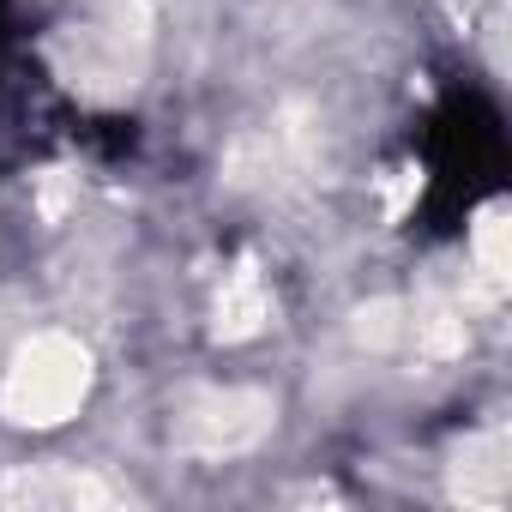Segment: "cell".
<instances>
[{"label":"cell","instance_id":"5","mask_svg":"<svg viewBox=\"0 0 512 512\" xmlns=\"http://www.w3.org/2000/svg\"><path fill=\"white\" fill-rule=\"evenodd\" d=\"M211 320H217V338H223V344H241V338H260V332H266V320H272V290H266L260 266H235V272L217 284Z\"/></svg>","mask_w":512,"mask_h":512},{"label":"cell","instance_id":"1","mask_svg":"<svg viewBox=\"0 0 512 512\" xmlns=\"http://www.w3.org/2000/svg\"><path fill=\"white\" fill-rule=\"evenodd\" d=\"M151 67V7L109 0L61 37V73L85 97H127Z\"/></svg>","mask_w":512,"mask_h":512},{"label":"cell","instance_id":"7","mask_svg":"<svg viewBox=\"0 0 512 512\" xmlns=\"http://www.w3.org/2000/svg\"><path fill=\"white\" fill-rule=\"evenodd\" d=\"M470 266H476V278L488 290L506 284V205H488L476 217V229H470Z\"/></svg>","mask_w":512,"mask_h":512},{"label":"cell","instance_id":"4","mask_svg":"<svg viewBox=\"0 0 512 512\" xmlns=\"http://www.w3.org/2000/svg\"><path fill=\"white\" fill-rule=\"evenodd\" d=\"M0 494L13 506H103V500H115V488L79 464H25L0 482Z\"/></svg>","mask_w":512,"mask_h":512},{"label":"cell","instance_id":"6","mask_svg":"<svg viewBox=\"0 0 512 512\" xmlns=\"http://www.w3.org/2000/svg\"><path fill=\"white\" fill-rule=\"evenodd\" d=\"M506 482H512L506 434L488 428V434L464 440V452H458V500H464V506H500V500H506Z\"/></svg>","mask_w":512,"mask_h":512},{"label":"cell","instance_id":"3","mask_svg":"<svg viewBox=\"0 0 512 512\" xmlns=\"http://www.w3.org/2000/svg\"><path fill=\"white\" fill-rule=\"evenodd\" d=\"M272 428V398L247 392V386H223V392H199L181 410V446L199 458H235L253 452Z\"/></svg>","mask_w":512,"mask_h":512},{"label":"cell","instance_id":"2","mask_svg":"<svg viewBox=\"0 0 512 512\" xmlns=\"http://www.w3.org/2000/svg\"><path fill=\"white\" fill-rule=\"evenodd\" d=\"M85 392H91V350L67 332H37L0 380V416L19 428H55L85 404Z\"/></svg>","mask_w":512,"mask_h":512}]
</instances>
